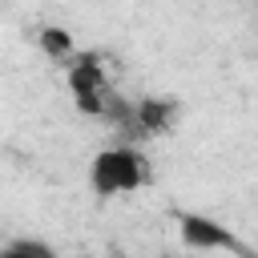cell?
Listing matches in <instances>:
<instances>
[{
	"instance_id": "obj_1",
	"label": "cell",
	"mask_w": 258,
	"mask_h": 258,
	"mask_svg": "<svg viewBox=\"0 0 258 258\" xmlns=\"http://www.w3.org/2000/svg\"><path fill=\"white\" fill-rule=\"evenodd\" d=\"M141 181H145V157L133 145H109L89 161V185L97 198L133 194Z\"/></svg>"
},
{
	"instance_id": "obj_2",
	"label": "cell",
	"mask_w": 258,
	"mask_h": 258,
	"mask_svg": "<svg viewBox=\"0 0 258 258\" xmlns=\"http://www.w3.org/2000/svg\"><path fill=\"white\" fill-rule=\"evenodd\" d=\"M177 226H181V242L189 250H238V238L206 214H181Z\"/></svg>"
},
{
	"instance_id": "obj_3",
	"label": "cell",
	"mask_w": 258,
	"mask_h": 258,
	"mask_svg": "<svg viewBox=\"0 0 258 258\" xmlns=\"http://www.w3.org/2000/svg\"><path fill=\"white\" fill-rule=\"evenodd\" d=\"M129 121H133L141 133H149V137L169 133L173 121H177V101H173V97H141V101L133 105Z\"/></svg>"
},
{
	"instance_id": "obj_4",
	"label": "cell",
	"mask_w": 258,
	"mask_h": 258,
	"mask_svg": "<svg viewBox=\"0 0 258 258\" xmlns=\"http://www.w3.org/2000/svg\"><path fill=\"white\" fill-rule=\"evenodd\" d=\"M36 44H40V52H44L48 60H60V64H69V60L77 56L73 32H69V28H60V24H44V28L36 32Z\"/></svg>"
},
{
	"instance_id": "obj_5",
	"label": "cell",
	"mask_w": 258,
	"mask_h": 258,
	"mask_svg": "<svg viewBox=\"0 0 258 258\" xmlns=\"http://www.w3.org/2000/svg\"><path fill=\"white\" fill-rule=\"evenodd\" d=\"M0 258H60V254L40 238H12L0 246Z\"/></svg>"
},
{
	"instance_id": "obj_6",
	"label": "cell",
	"mask_w": 258,
	"mask_h": 258,
	"mask_svg": "<svg viewBox=\"0 0 258 258\" xmlns=\"http://www.w3.org/2000/svg\"><path fill=\"white\" fill-rule=\"evenodd\" d=\"M254 258H258V254H254Z\"/></svg>"
}]
</instances>
